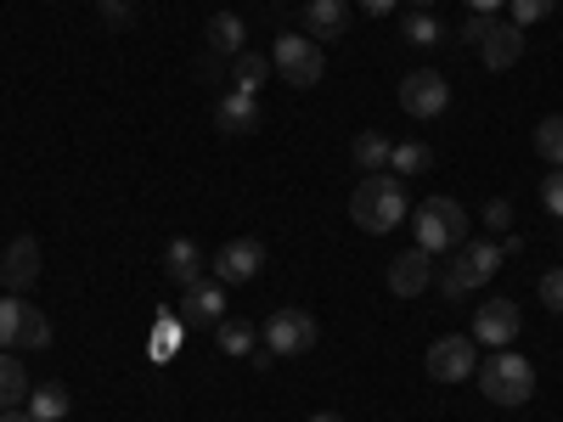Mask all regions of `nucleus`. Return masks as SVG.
I'll return each instance as SVG.
<instances>
[{"mask_svg":"<svg viewBox=\"0 0 563 422\" xmlns=\"http://www.w3.org/2000/svg\"><path fill=\"white\" fill-rule=\"evenodd\" d=\"M214 344H220L225 355H249V349H254V326H249V321H231V315H225V321L214 326Z\"/></svg>","mask_w":563,"mask_h":422,"instance_id":"nucleus-25","label":"nucleus"},{"mask_svg":"<svg viewBox=\"0 0 563 422\" xmlns=\"http://www.w3.org/2000/svg\"><path fill=\"white\" fill-rule=\"evenodd\" d=\"M507 0H467V12H501Z\"/></svg>","mask_w":563,"mask_h":422,"instance_id":"nucleus-37","label":"nucleus"},{"mask_svg":"<svg viewBox=\"0 0 563 422\" xmlns=\"http://www.w3.org/2000/svg\"><path fill=\"white\" fill-rule=\"evenodd\" d=\"M180 321L186 326H220L225 321V288H220V281H198V288H186Z\"/></svg>","mask_w":563,"mask_h":422,"instance_id":"nucleus-13","label":"nucleus"},{"mask_svg":"<svg viewBox=\"0 0 563 422\" xmlns=\"http://www.w3.org/2000/svg\"><path fill=\"white\" fill-rule=\"evenodd\" d=\"M429 164H434V153L422 147V141H400V147L389 153V169H395V175H422Z\"/></svg>","mask_w":563,"mask_h":422,"instance_id":"nucleus-26","label":"nucleus"},{"mask_svg":"<svg viewBox=\"0 0 563 422\" xmlns=\"http://www.w3.org/2000/svg\"><path fill=\"white\" fill-rule=\"evenodd\" d=\"M271 68H276L282 79H288L294 90L321 85V74H327L321 40H310V34H276V45H271Z\"/></svg>","mask_w":563,"mask_h":422,"instance_id":"nucleus-4","label":"nucleus"},{"mask_svg":"<svg viewBox=\"0 0 563 422\" xmlns=\"http://www.w3.org/2000/svg\"><path fill=\"white\" fill-rule=\"evenodd\" d=\"M214 281L220 288H231V281H254L260 270H265V243H254V237H231L220 254H214Z\"/></svg>","mask_w":563,"mask_h":422,"instance_id":"nucleus-10","label":"nucleus"},{"mask_svg":"<svg viewBox=\"0 0 563 422\" xmlns=\"http://www.w3.org/2000/svg\"><path fill=\"white\" fill-rule=\"evenodd\" d=\"M541 299H547L552 315H563V265H552V270L541 276Z\"/></svg>","mask_w":563,"mask_h":422,"instance_id":"nucleus-30","label":"nucleus"},{"mask_svg":"<svg viewBox=\"0 0 563 422\" xmlns=\"http://www.w3.org/2000/svg\"><path fill=\"white\" fill-rule=\"evenodd\" d=\"M507 220H512V209H507L501 198H490V203H485V225H490V231H507Z\"/></svg>","mask_w":563,"mask_h":422,"instance_id":"nucleus-34","label":"nucleus"},{"mask_svg":"<svg viewBox=\"0 0 563 422\" xmlns=\"http://www.w3.org/2000/svg\"><path fill=\"white\" fill-rule=\"evenodd\" d=\"M350 153H355V169L378 175V169H389V153H395V141H389V135H378V130H361Z\"/></svg>","mask_w":563,"mask_h":422,"instance_id":"nucleus-20","label":"nucleus"},{"mask_svg":"<svg viewBox=\"0 0 563 422\" xmlns=\"http://www.w3.org/2000/svg\"><path fill=\"white\" fill-rule=\"evenodd\" d=\"M429 281H434V254H422V248H406L389 259V293L395 299H417V293H429Z\"/></svg>","mask_w":563,"mask_h":422,"instance_id":"nucleus-11","label":"nucleus"},{"mask_svg":"<svg viewBox=\"0 0 563 422\" xmlns=\"http://www.w3.org/2000/svg\"><path fill=\"white\" fill-rule=\"evenodd\" d=\"M422 366H429V378H434V384H462V378H474V371H479V349H474V338L451 333V338L429 344Z\"/></svg>","mask_w":563,"mask_h":422,"instance_id":"nucleus-7","label":"nucleus"},{"mask_svg":"<svg viewBox=\"0 0 563 422\" xmlns=\"http://www.w3.org/2000/svg\"><path fill=\"white\" fill-rule=\"evenodd\" d=\"M496 270H501V248H496V243H462L456 259H451L445 276H440V288H445V299H462V293L485 288Z\"/></svg>","mask_w":563,"mask_h":422,"instance_id":"nucleus-5","label":"nucleus"},{"mask_svg":"<svg viewBox=\"0 0 563 422\" xmlns=\"http://www.w3.org/2000/svg\"><path fill=\"white\" fill-rule=\"evenodd\" d=\"M198 68H203V79H220V74H225V57H214V52H203V63H198Z\"/></svg>","mask_w":563,"mask_h":422,"instance_id":"nucleus-35","label":"nucleus"},{"mask_svg":"<svg viewBox=\"0 0 563 422\" xmlns=\"http://www.w3.org/2000/svg\"><path fill=\"white\" fill-rule=\"evenodd\" d=\"M209 52L225 57V63L249 52V29H243L238 12H214V18H209Z\"/></svg>","mask_w":563,"mask_h":422,"instance_id":"nucleus-18","label":"nucleus"},{"mask_svg":"<svg viewBox=\"0 0 563 422\" xmlns=\"http://www.w3.org/2000/svg\"><path fill=\"white\" fill-rule=\"evenodd\" d=\"M316 338H321V321H316L310 310L282 304V310H271V321H265V344H271L276 355H305V349H316Z\"/></svg>","mask_w":563,"mask_h":422,"instance_id":"nucleus-6","label":"nucleus"},{"mask_svg":"<svg viewBox=\"0 0 563 422\" xmlns=\"http://www.w3.org/2000/svg\"><path fill=\"white\" fill-rule=\"evenodd\" d=\"M490 29H496V18H490V12H467L462 40H467V45H485V34H490Z\"/></svg>","mask_w":563,"mask_h":422,"instance_id":"nucleus-32","label":"nucleus"},{"mask_svg":"<svg viewBox=\"0 0 563 422\" xmlns=\"http://www.w3.org/2000/svg\"><path fill=\"white\" fill-rule=\"evenodd\" d=\"M400 108H406L411 119H434V113H445V108H451V85H445V74H434V68L406 74V79H400Z\"/></svg>","mask_w":563,"mask_h":422,"instance_id":"nucleus-9","label":"nucleus"},{"mask_svg":"<svg viewBox=\"0 0 563 422\" xmlns=\"http://www.w3.org/2000/svg\"><path fill=\"white\" fill-rule=\"evenodd\" d=\"M400 34H406L411 45H434V40H440V23H434L429 12H411V18L400 23Z\"/></svg>","mask_w":563,"mask_h":422,"instance_id":"nucleus-29","label":"nucleus"},{"mask_svg":"<svg viewBox=\"0 0 563 422\" xmlns=\"http://www.w3.org/2000/svg\"><path fill=\"white\" fill-rule=\"evenodd\" d=\"M52 344V321H45L40 304H23V333H18V349H45Z\"/></svg>","mask_w":563,"mask_h":422,"instance_id":"nucleus-24","label":"nucleus"},{"mask_svg":"<svg viewBox=\"0 0 563 422\" xmlns=\"http://www.w3.org/2000/svg\"><path fill=\"white\" fill-rule=\"evenodd\" d=\"M479 395L490 400V406H525L530 395H536V366L519 355V349H490L485 360H479Z\"/></svg>","mask_w":563,"mask_h":422,"instance_id":"nucleus-2","label":"nucleus"},{"mask_svg":"<svg viewBox=\"0 0 563 422\" xmlns=\"http://www.w3.org/2000/svg\"><path fill=\"white\" fill-rule=\"evenodd\" d=\"M479 52H485V68H490V74L512 68V63L525 57V29H519V23H496V29L485 34V45H479Z\"/></svg>","mask_w":563,"mask_h":422,"instance_id":"nucleus-15","label":"nucleus"},{"mask_svg":"<svg viewBox=\"0 0 563 422\" xmlns=\"http://www.w3.org/2000/svg\"><path fill=\"white\" fill-rule=\"evenodd\" d=\"M0 422H34V417H29V406H12V411H0Z\"/></svg>","mask_w":563,"mask_h":422,"instance_id":"nucleus-38","label":"nucleus"},{"mask_svg":"<svg viewBox=\"0 0 563 422\" xmlns=\"http://www.w3.org/2000/svg\"><path fill=\"white\" fill-rule=\"evenodd\" d=\"M29 417H34V422H63V417H68V389H63V384L34 389V395H29Z\"/></svg>","mask_w":563,"mask_h":422,"instance_id":"nucleus-22","label":"nucleus"},{"mask_svg":"<svg viewBox=\"0 0 563 422\" xmlns=\"http://www.w3.org/2000/svg\"><path fill=\"white\" fill-rule=\"evenodd\" d=\"M214 124H220L225 135H249V130L260 124V97H249V90H231V97H220Z\"/></svg>","mask_w":563,"mask_h":422,"instance_id":"nucleus-17","label":"nucleus"},{"mask_svg":"<svg viewBox=\"0 0 563 422\" xmlns=\"http://www.w3.org/2000/svg\"><path fill=\"white\" fill-rule=\"evenodd\" d=\"M18 333H23V299L7 293L0 299V349H18Z\"/></svg>","mask_w":563,"mask_h":422,"instance_id":"nucleus-27","label":"nucleus"},{"mask_svg":"<svg viewBox=\"0 0 563 422\" xmlns=\"http://www.w3.org/2000/svg\"><path fill=\"white\" fill-rule=\"evenodd\" d=\"M305 422H344L339 411H316V417H305Z\"/></svg>","mask_w":563,"mask_h":422,"instance_id":"nucleus-39","label":"nucleus"},{"mask_svg":"<svg viewBox=\"0 0 563 422\" xmlns=\"http://www.w3.org/2000/svg\"><path fill=\"white\" fill-rule=\"evenodd\" d=\"M411 214H417V248L422 254H456L467 243V214L456 198H422Z\"/></svg>","mask_w":563,"mask_h":422,"instance_id":"nucleus-3","label":"nucleus"},{"mask_svg":"<svg viewBox=\"0 0 563 422\" xmlns=\"http://www.w3.org/2000/svg\"><path fill=\"white\" fill-rule=\"evenodd\" d=\"M411 214V198H406V175L395 169H378V175H366L355 192H350V220L361 231H372V237H384V231L406 225Z\"/></svg>","mask_w":563,"mask_h":422,"instance_id":"nucleus-1","label":"nucleus"},{"mask_svg":"<svg viewBox=\"0 0 563 422\" xmlns=\"http://www.w3.org/2000/svg\"><path fill=\"white\" fill-rule=\"evenodd\" d=\"M541 203H547V214L563 220V169H552V175L541 180Z\"/></svg>","mask_w":563,"mask_h":422,"instance_id":"nucleus-31","label":"nucleus"},{"mask_svg":"<svg viewBox=\"0 0 563 422\" xmlns=\"http://www.w3.org/2000/svg\"><path fill=\"white\" fill-rule=\"evenodd\" d=\"M519 326H525V315H519V304H512V299H485V304L474 310V344H485V349H512Z\"/></svg>","mask_w":563,"mask_h":422,"instance_id":"nucleus-8","label":"nucleus"},{"mask_svg":"<svg viewBox=\"0 0 563 422\" xmlns=\"http://www.w3.org/2000/svg\"><path fill=\"white\" fill-rule=\"evenodd\" d=\"M29 371H23V360H12L7 349H0V411H12V406H29Z\"/></svg>","mask_w":563,"mask_h":422,"instance_id":"nucleus-19","label":"nucleus"},{"mask_svg":"<svg viewBox=\"0 0 563 422\" xmlns=\"http://www.w3.org/2000/svg\"><path fill=\"white\" fill-rule=\"evenodd\" d=\"M130 7L135 0H102V23L108 29H130Z\"/></svg>","mask_w":563,"mask_h":422,"instance_id":"nucleus-33","label":"nucleus"},{"mask_svg":"<svg viewBox=\"0 0 563 422\" xmlns=\"http://www.w3.org/2000/svg\"><path fill=\"white\" fill-rule=\"evenodd\" d=\"M271 79V57L260 52H243V57H231V85L249 90V97H260V85Z\"/></svg>","mask_w":563,"mask_h":422,"instance_id":"nucleus-21","label":"nucleus"},{"mask_svg":"<svg viewBox=\"0 0 563 422\" xmlns=\"http://www.w3.org/2000/svg\"><path fill=\"white\" fill-rule=\"evenodd\" d=\"M547 12H552V0H507V23H519V29L541 23Z\"/></svg>","mask_w":563,"mask_h":422,"instance_id":"nucleus-28","label":"nucleus"},{"mask_svg":"<svg viewBox=\"0 0 563 422\" xmlns=\"http://www.w3.org/2000/svg\"><path fill=\"white\" fill-rule=\"evenodd\" d=\"M536 153H541L552 169H563V113H552V119L536 124Z\"/></svg>","mask_w":563,"mask_h":422,"instance_id":"nucleus-23","label":"nucleus"},{"mask_svg":"<svg viewBox=\"0 0 563 422\" xmlns=\"http://www.w3.org/2000/svg\"><path fill=\"white\" fill-rule=\"evenodd\" d=\"M361 12H372V18H384V12H395V0H361Z\"/></svg>","mask_w":563,"mask_h":422,"instance_id":"nucleus-36","label":"nucleus"},{"mask_svg":"<svg viewBox=\"0 0 563 422\" xmlns=\"http://www.w3.org/2000/svg\"><path fill=\"white\" fill-rule=\"evenodd\" d=\"M0 281H7V293H23L40 281V243L34 237H12L7 254H0Z\"/></svg>","mask_w":563,"mask_h":422,"instance_id":"nucleus-12","label":"nucleus"},{"mask_svg":"<svg viewBox=\"0 0 563 422\" xmlns=\"http://www.w3.org/2000/svg\"><path fill=\"white\" fill-rule=\"evenodd\" d=\"M203 248L192 243V237H175L169 248H164V270H169V281H175V288H198V281H203Z\"/></svg>","mask_w":563,"mask_h":422,"instance_id":"nucleus-14","label":"nucleus"},{"mask_svg":"<svg viewBox=\"0 0 563 422\" xmlns=\"http://www.w3.org/2000/svg\"><path fill=\"white\" fill-rule=\"evenodd\" d=\"M429 7H440V0H411V12H429Z\"/></svg>","mask_w":563,"mask_h":422,"instance_id":"nucleus-40","label":"nucleus"},{"mask_svg":"<svg viewBox=\"0 0 563 422\" xmlns=\"http://www.w3.org/2000/svg\"><path fill=\"white\" fill-rule=\"evenodd\" d=\"M350 29V0H305V34L310 40H339Z\"/></svg>","mask_w":563,"mask_h":422,"instance_id":"nucleus-16","label":"nucleus"}]
</instances>
